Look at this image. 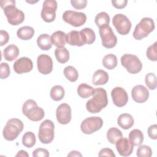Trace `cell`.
<instances>
[{"label": "cell", "instance_id": "obj_1", "mask_svg": "<svg viewBox=\"0 0 157 157\" xmlns=\"http://www.w3.org/2000/svg\"><path fill=\"white\" fill-rule=\"evenodd\" d=\"M0 5L9 23L16 26L21 24L25 20V14L23 11L15 7V1L13 0H1Z\"/></svg>", "mask_w": 157, "mask_h": 157}, {"label": "cell", "instance_id": "obj_2", "mask_svg": "<svg viewBox=\"0 0 157 157\" xmlns=\"http://www.w3.org/2000/svg\"><path fill=\"white\" fill-rule=\"evenodd\" d=\"M108 104L107 91L102 88L94 89L93 98L86 104V110L91 113H99Z\"/></svg>", "mask_w": 157, "mask_h": 157}, {"label": "cell", "instance_id": "obj_3", "mask_svg": "<svg viewBox=\"0 0 157 157\" xmlns=\"http://www.w3.org/2000/svg\"><path fill=\"white\" fill-rule=\"evenodd\" d=\"M22 112L29 120L33 121H40L45 116L44 110L33 99H28L25 102L22 106Z\"/></svg>", "mask_w": 157, "mask_h": 157}, {"label": "cell", "instance_id": "obj_4", "mask_svg": "<svg viewBox=\"0 0 157 157\" xmlns=\"http://www.w3.org/2000/svg\"><path fill=\"white\" fill-rule=\"evenodd\" d=\"M22 121L18 118L9 120L4 128L2 134L4 139L9 141H12L17 138L23 129Z\"/></svg>", "mask_w": 157, "mask_h": 157}, {"label": "cell", "instance_id": "obj_5", "mask_svg": "<svg viewBox=\"0 0 157 157\" xmlns=\"http://www.w3.org/2000/svg\"><path fill=\"white\" fill-rule=\"evenodd\" d=\"M155 23L152 18L144 17L136 26L133 32V37L136 40H141L148 36L155 29Z\"/></svg>", "mask_w": 157, "mask_h": 157}, {"label": "cell", "instance_id": "obj_6", "mask_svg": "<svg viewBox=\"0 0 157 157\" xmlns=\"http://www.w3.org/2000/svg\"><path fill=\"white\" fill-rule=\"evenodd\" d=\"M55 125L52 121L45 120L41 123L39 129L38 137L40 142L47 144L51 143L54 139Z\"/></svg>", "mask_w": 157, "mask_h": 157}, {"label": "cell", "instance_id": "obj_7", "mask_svg": "<svg viewBox=\"0 0 157 157\" xmlns=\"http://www.w3.org/2000/svg\"><path fill=\"white\" fill-rule=\"evenodd\" d=\"M120 61L121 65L130 74H137L142 69V64L136 55L124 54L121 57Z\"/></svg>", "mask_w": 157, "mask_h": 157}, {"label": "cell", "instance_id": "obj_8", "mask_svg": "<svg viewBox=\"0 0 157 157\" xmlns=\"http://www.w3.org/2000/svg\"><path fill=\"white\" fill-rule=\"evenodd\" d=\"M103 125V120L99 117H90L81 123V131L85 134H91L99 130Z\"/></svg>", "mask_w": 157, "mask_h": 157}, {"label": "cell", "instance_id": "obj_9", "mask_svg": "<svg viewBox=\"0 0 157 157\" xmlns=\"http://www.w3.org/2000/svg\"><path fill=\"white\" fill-rule=\"evenodd\" d=\"M62 18L65 22L75 27L82 26L86 21L85 13L74 10L65 11L63 13Z\"/></svg>", "mask_w": 157, "mask_h": 157}, {"label": "cell", "instance_id": "obj_10", "mask_svg": "<svg viewBox=\"0 0 157 157\" xmlns=\"http://www.w3.org/2000/svg\"><path fill=\"white\" fill-rule=\"evenodd\" d=\"M99 34L102 45L105 48H112L115 47L117 43V38L109 25L99 28Z\"/></svg>", "mask_w": 157, "mask_h": 157}, {"label": "cell", "instance_id": "obj_11", "mask_svg": "<svg viewBox=\"0 0 157 157\" xmlns=\"http://www.w3.org/2000/svg\"><path fill=\"white\" fill-rule=\"evenodd\" d=\"M112 24L117 31L121 35L128 34L131 28V22L129 18L121 13L116 14L112 19Z\"/></svg>", "mask_w": 157, "mask_h": 157}, {"label": "cell", "instance_id": "obj_12", "mask_svg": "<svg viewBox=\"0 0 157 157\" xmlns=\"http://www.w3.org/2000/svg\"><path fill=\"white\" fill-rule=\"evenodd\" d=\"M57 2L55 0H45L43 2L41 17L47 23H50L56 18Z\"/></svg>", "mask_w": 157, "mask_h": 157}, {"label": "cell", "instance_id": "obj_13", "mask_svg": "<svg viewBox=\"0 0 157 157\" xmlns=\"http://www.w3.org/2000/svg\"><path fill=\"white\" fill-rule=\"evenodd\" d=\"M111 96L113 104L118 107L124 106L128 101V95L126 90L119 86L115 87L111 91Z\"/></svg>", "mask_w": 157, "mask_h": 157}, {"label": "cell", "instance_id": "obj_14", "mask_svg": "<svg viewBox=\"0 0 157 157\" xmlns=\"http://www.w3.org/2000/svg\"><path fill=\"white\" fill-rule=\"evenodd\" d=\"M56 117L57 121L61 124H67L71 120V108L66 103L60 104L56 109Z\"/></svg>", "mask_w": 157, "mask_h": 157}, {"label": "cell", "instance_id": "obj_15", "mask_svg": "<svg viewBox=\"0 0 157 157\" xmlns=\"http://www.w3.org/2000/svg\"><path fill=\"white\" fill-rule=\"evenodd\" d=\"M37 66L39 72L44 75L49 74L53 70L52 59L47 55H40L37 59Z\"/></svg>", "mask_w": 157, "mask_h": 157}, {"label": "cell", "instance_id": "obj_16", "mask_svg": "<svg viewBox=\"0 0 157 157\" xmlns=\"http://www.w3.org/2000/svg\"><path fill=\"white\" fill-rule=\"evenodd\" d=\"M13 67L17 74H21L30 72L33 68V63L29 58L21 57L15 61Z\"/></svg>", "mask_w": 157, "mask_h": 157}, {"label": "cell", "instance_id": "obj_17", "mask_svg": "<svg viewBox=\"0 0 157 157\" xmlns=\"http://www.w3.org/2000/svg\"><path fill=\"white\" fill-rule=\"evenodd\" d=\"M67 42L72 46L81 47L86 44V38L82 31L74 30L67 34Z\"/></svg>", "mask_w": 157, "mask_h": 157}, {"label": "cell", "instance_id": "obj_18", "mask_svg": "<svg viewBox=\"0 0 157 157\" xmlns=\"http://www.w3.org/2000/svg\"><path fill=\"white\" fill-rule=\"evenodd\" d=\"M132 99L137 103H144L149 97V91L147 88L142 85H136L131 90Z\"/></svg>", "mask_w": 157, "mask_h": 157}, {"label": "cell", "instance_id": "obj_19", "mask_svg": "<svg viewBox=\"0 0 157 157\" xmlns=\"http://www.w3.org/2000/svg\"><path fill=\"white\" fill-rule=\"evenodd\" d=\"M116 149L118 153L123 156H128L133 151V145L127 138H121L116 143Z\"/></svg>", "mask_w": 157, "mask_h": 157}, {"label": "cell", "instance_id": "obj_20", "mask_svg": "<svg viewBox=\"0 0 157 157\" xmlns=\"http://www.w3.org/2000/svg\"><path fill=\"white\" fill-rule=\"evenodd\" d=\"M50 38L52 44L57 47H64L67 42V34L61 31L53 33Z\"/></svg>", "mask_w": 157, "mask_h": 157}, {"label": "cell", "instance_id": "obj_21", "mask_svg": "<svg viewBox=\"0 0 157 157\" xmlns=\"http://www.w3.org/2000/svg\"><path fill=\"white\" fill-rule=\"evenodd\" d=\"M109 80V75L107 72L102 69H98L94 72L93 75L92 83L94 85H105Z\"/></svg>", "mask_w": 157, "mask_h": 157}, {"label": "cell", "instance_id": "obj_22", "mask_svg": "<svg viewBox=\"0 0 157 157\" xmlns=\"http://www.w3.org/2000/svg\"><path fill=\"white\" fill-rule=\"evenodd\" d=\"M117 123L123 129H128L134 125V120L131 115L125 113L120 115L117 119Z\"/></svg>", "mask_w": 157, "mask_h": 157}, {"label": "cell", "instance_id": "obj_23", "mask_svg": "<svg viewBox=\"0 0 157 157\" xmlns=\"http://www.w3.org/2000/svg\"><path fill=\"white\" fill-rule=\"evenodd\" d=\"M19 55L18 47L14 45L10 44L6 47L3 51V56L6 60L12 61L15 59Z\"/></svg>", "mask_w": 157, "mask_h": 157}, {"label": "cell", "instance_id": "obj_24", "mask_svg": "<svg viewBox=\"0 0 157 157\" xmlns=\"http://www.w3.org/2000/svg\"><path fill=\"white\" fill-rule=\"evenodd\" d=\"M34 34V29L29 26H25L17 30V37L21 40H28L31 39Z\"/></svg>", "mask_w": 157, "mask_h": 157}, {"label": "cell", "instance_id": "obj_25", "mask_svg": "<svg viewBox=\"0 0 157 157\" xmlns=\"http://www.w3.org/2000/svg\"><path fill=\"white\" fill-rule=\"evenodd\" d=\"M37 44L42 50H48L52 47L50 36L47 34H42L37 39Z\"/></svg>", "mask_w": 157, "mask_h": 157}, {"label": "cell", "instance_id": "obj_26", "mask_svg": "<svg viewBox=\"0 0 157 157\" xmlns=\"http://www.w3.org/2000/svg\"><path fill=\"white\" fill-rule=\"evenodd\" d=\"M129 140L133 146H139L144 141V134L142 132L137 129L132 130L129 134Z\"/></svg>", "mask_w": 157, "mask_h": 157}, {"label": "cell", "instance_id": "obj_27", "mask_svg": "<svg viewBox=\"0 0 157 157\" xmlns=\"http://www.w3.org/2000/svg\"><path fill=\"white\" fill-rule=\"evenodd\" d=\"M55 55L56 60L63 64L67 63L70 58L69 52L64 47H57L55 51Z\"/></svg>", "mask_w": 157, "mask_h": 157}, {"label": "cell", "instance_id": "obj_28", "mask_svg": "<svg viewBox=\"0 0 157 157\" xmlns=\"http://www.w3.org/2000/svg\"><path fill=\"white\" fill-rule=\"evenodd\" d=\"M94 91V89L90 85L83 83L78 85L77 88V93L82 98H88L91 96H93Z\"/></svg>", "mask_w": 157, "mask_h": 157}, {"label": "cell", "instance_id": "obj_29", "mask_svg": "<svg viewBox=\"0 0 157 157\" xmlns=\"http://www.w3.org/2000/svg\"><path fill=\"white\" fill-rule=\"evenodd\" d=\"M122 137L123 134L121 131L117 128H111L107 132V139L112 144H115Z\"/></svg>", "mask_w": 157, "mask_h": 157}, {"label": "cell", "instance_id": "obj_30", "mask_svg": "<svg viewBox=\"0 0 157 157\" xmlns=\"http://www.w3.org/2000/svg\"><path fill=\"white\" fill-rule=\"evenodd\" d=\"M102 65L106 69L112 70L115 69L117 66V58L113 54H108L102 59Z\"/></svg>", "mask_w": 157, "mask_h": 157}, {"label": "cell", "instance_id": "obj_31", "mask_svg": "<svg viewBox=\"0 0 157 157\" xmlns=\"http://www.w3.org/2000/svg\"><path fill=\"white\" fill-rule=\"evenodd\" d=\"M64 90L61 85H55L53 86L50 92L51 98L55 101L61 100L64 98Z\"/></svg>", "mask_w": 157, "mask_h": 157}, {"label": "cell", "instance_id": "obj_32", "mask_svg": "<svg viewBox=\"0 0 157 157\" xmlns=\"http://www.w3.org/2000/svg\"><path fill=\"white\" fill-rule=\"evenodd\" d=\"M94 22L99 28L107 26L110 23V17L108 13L105 12H99L96 16Z\"/></svg>", "mask_w": 157, "mask_h": 157}, {"label": "cell", "instance_id": "obj_33", "mask_svg": "<svg viewBox=\"0 0 157 157\" xmlns=\"http://www.w3.org/2000/svg\"><path fill=\"white\" fill-rule=\"evenodd\" d=\"M63 72L65 77L71 82H75L78 78V73L77 69L72 66L66 67L64 69Z\"/></svg>", "mask_w": 157, "mask_h": 157}, {"label": "cell", "instance_id": "obj_34", "mask_svg": "<svg viewBox=\"0 0 157 157\" xmlns=\"http://www.w3.org/2000/svg\"><path fill=\"white\" fill-rule=\"evenodd\" d=\"M36 142L35 134L31 131H28L25 132L22 137V144L27 148L33 147Z\"/></svg>", "mask_w": 157, "mask_h": 157}, {"label": "cell", "instance_id": "obj_35", "mask_svg": "<svg viewBox=\"0 0 157 157\" xmlns=\"http://www.w3.org/2000/svg\"><path fill=\"white\" fill-rule=\"evenodd\" d=\"M145 82L147 87L151 90L156 88V77L155 74L150 72L145 75Z\"/></svg>", "mask_w": 157, "mask_h": 157}, {"label": "cell", "instance_id": "obj_36", "mask_svg": "<svg viewBox=\"0 0 157 157\" xmlns=\"http://www.w3.org/2000/svg\"><path fill=\"white\" fill-rule=\"evenodd\" d=\"M136 155L138 157H150L152 155V150L148 145H139Z\"/></svg>", "mask_w": 157, "mask_h": 157}, {"label": "cell", "instance_id": "obj_37", "mask_svg": "<svg viewBox=\"0 0 157 157\" xmlns=\"http://www.w3.org/2000/svg\"><path fill=\"white\" fill-rule=\"evenodd\" d=\"M157 42H155L153 44L150 45L147 50L146 55L148 59L152 61H157Z\"/></svg>", "mask_w": 157, "mask_h": 157}, {"label": "cell", "instance_id": "obj_38", "mask_svg": "<svg viewBox=\"0 0 157 157\" xmlns=\"http://www.w3.org/2000/svg\"><path fill=\"white\" fill-rule=\"evenodd\" d=\"M85 35L86 38V44L90 45L93 44L96 39L94 31L90 28H85L81 30Z\"/></svg>", "mask_w": 157, "mask_h": 157}, {"label": "cell", "instance_id": "obj_39", "mask_svg": "<svg viewBox=\"0 0 157 157\" xmlns=\"http://www.w3.org/2000/svg\"><path fill=\"white\" fill-rule=\"evenodd\" d=\"M0 77L1 79L7 78L10 75V67L7 63H1L0 66Z\"/></svg>", "mask_w": 157, "mask_h": 157}, {"label": "cell", "instance_id": "obj_40", "mask_svg": "<svg viewBox=\"0 0 157 157\" xmlns=\"http://www.w3.org/2000/svg\"><path fill=\"white\" fill-rule=\"evenodd\" d=\"M71 4L72 7L76 9H82L86 7L87 5L86 0H71Z\"/></svg>", "mask_w": 157, "mask_h": 157}, {"label": "cell", "instance_id": "obj_41", "mask_svg": "<svg viewBox=\"0 0 157 157\" xmlns=\"http://www.w3.org/2000/svg\"><path fill=\"white\" fill-rule=\"evenodd\" d=\"M49 155L48 150L42 148H38L34 150L33 152V156L34 157H48Z\"/></svg>", "mask_w": 157, "mask_h": 157}, {"label": "cell", "instance_id": "obj_42", "mask_svg": "<svg viewBox=\"0 0 157 157\" xmlns=\"http://www.w3.org/2000/svg\"><path fill=\"white\" fill-rule=\"evenodd\" d=\"M148 135L151 139L156 140L157 139V124H152L148 128Z\"/></svg>", "mask_w": 157, "mask_h": 157}, {"label": "cell", "instance_id": "obj_43", "mask_svg": "<svg viewBox=\"0 0 157 157\" xmlns=\"http://www.w3.org/2000/svg\"><path fill=\"white\" fill-rule=\"evenodd\" d=\"M9 39V36L7 31L4 30L0 31V45L3 46L6 44Z\"/></svg>", "mask_w": 157, "mask_h": 157}, {"label": "cell", "instance_id": "obj_44", "mask_svg": "<svg viewBox=\"0 0 157 157\" xmlns=\"http://www.w3.org/2000/svg\"><path fill=\"white\" fill-rule=\"evenodd\" d=\"M99 156H110V157H115V155L113 153V150L109 148H104L100 150L99 154Z\"/></svg>", "mask_w": 157, "mask_h": 157}, {"label": "cell", "instance_id": "obj_45", "mask_svg": "<svg viewBox=\"0 0 157 157\" xmlns=\"http://www.w3.org/2000/svg\"><path fill=\"white\" fill-rule=\"evenodd\" d=\"M128 3L127 0H112V5L117 9H121L124 8Z\"/></svg>", "mask_w": 157, "mask_h": 157}, {"label": "cell", "instance_id": "obj_46", "mask_svg": "<svg viewBox=\"0 0 157 157\" xmlns=\"http://www.w3.org/2000/svg\"><path fill=\"white\" fill-rule=\"evenodd\" d=\"M28 156L29 155H28V153L26 151L23 150H20L18 152V153L15 155V156H23V157H28Z\"/></svg>", "mask_w": 157, "mask_h": 157}, {"label": "cell", "instance_id": "obj_47", "mask_svg": "<svg viewBox=\"0 0 157 157\" xmlns=\"http://www.w3.org/2000/svg\"><path fill=\"white\" fill-rule=\"evenodd\" d=\"M82 154L78 151H71L68 155L67 156H82Z\"/></svg>", "mask_w": 157, "mask_h": 157}]
</instances>
